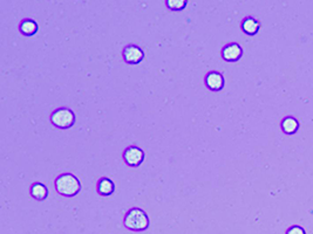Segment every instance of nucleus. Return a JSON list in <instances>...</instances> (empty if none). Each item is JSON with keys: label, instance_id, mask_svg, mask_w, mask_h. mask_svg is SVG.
<instances>
[{"label": "nucleus", "instance_id": "1", "mask_svg": "<svg viewBox=\"0 0 313 234\" xmlns=\"http://www.w3.org/2000/svg\"><path fill=\"white\" fill-rule=\"evenodd\" d=\"M54 187L60 196L72 198L80 192L81 182L75 175L71 174V172H64L55 178Z\"/></svg>", "mask_w": 313, "mask_h": 234}, {"label": "nucleus", "instance_id": "11", "mask_svg": "<svg viewBox=\"0 0 313 234\" xmlns=\"http://www.w3.org/2000/svg\"><path fill=\"white\" fill-rule=\"evenodd\" d=\"M30 195L33 199L35 200H45L48 196V188L43 183H34L32 184L30 188Z\"/></svg>", "mask_w": 313, "mask_h": 234}, {"label": "nucleus", "instance_id": "6", "mask_svg": "<svg viewBox=\"0 0 313 234\" xmlns=\"http://www.w3.org/2000/svg\"><path fill=\"white\" fill-rule=\"evenodd\" d=\"M243 47L237 42H229L222 48V57L228 62H236L243 56Z\"/></svg>", "mask_w": 313, "mask_h": 234}, {"label": "nucleus", "instance_id": "12", "mask_svg": "<svg viewBox=\"0 0 313 234\" xmlns=\"http://www.w3.org/2000/svg\"><path fill=\"white\" fill-rule=\"evenodd\" d=\"M281 125L285 134H295L299 129V121L294 116H286L282 121Z\"/></svg>", "mask_w": 313, "mask_h": 234}, {"label": "nucleus", "instance_id": "3", "mask_svg": "<svg viewBox=\"0 0 313 234\" xmlns=\"http://www.w3.org/2000/svg\"><path fill=\"white\" fill-rule=\"evenodd\" d=\"M51 123L59 129H68L74 125L76 116L75 113L67 107H60L53 110L51 114Z\"/></svg>", "mask_w": 313, "mask_h": 234}, {"label": "nucleus", "instance_id": "2", "mask_svg": "<svg viewBox=\"0 0 313 234\" xmlns=\"http://www.w3.org/2000/svg\"><path fill=\"white\" fill-rule=\"evenodd\" d=\"M123 226L131 232H143L149 228L150 219L145 211L134 207L123 217Z\"/></svg>", "mask_w": 313, "mask_h": 234}, {"label": "nucleus", "instance_id": "14", "mask_svg": "<svg viewBox=\"0 0 313 234\" xmlns=\"http://www.w3.org/2000/svg\"><path fill=\"white\" fill-rule=\"evenodd\" d=\"M285 234H306V229L300 225H291L287 227Z\"/></svg>", "mask_w": 313, "mask_h": 234}, {"label": "nucleus", "instance_id": "8", "mask_svg": "<svg viewBox=\"0 0 313 234\" xmlns=\"http://www.w3.org/2000/svg\"><path fill=\"white\" fill-rule=\"evenodd\" d=\"M115 184L110 178L102 177L96 184V192L101 197H109L114 194Z\"/></svg>", "mask_w": 313, "mask_h": 234}, {"label": "nucleus", "instance_id": "5", "mask_svg": "<svg viewBox=\"0 0 313 234\" xmlns=\"http://www.w3.org/2000/svg\"><path fill=\"white\" fill-rule=\"evenodd\" d=\"M123 61L128 65H138L145 59V52L138 45H127L122 49Z\"/></svg>", "mask_w": 313, "mask_h": 234}, {"label": "nucleus", "instance_id": "4", "mask_svg": "<svg viewBox=\"0 0 313 234\" xmlns=\"http://www.w3.org/2000/svg\"><path fill=\"white\" fill-rule=\"evenodd\" d=\"M123 161L129 166H140L145 161L146 154L141 147L136 145H129L127 146L125 151H123Z\"/></svg>", "mask_w": 313, "mask_h": 234}, {"label": "nucleus", "instance_id": "9", "mask_svg": "<svg viewBox=\"0 0 313 234\" xmlns=\"http://www.w3.org/2000/svg\"><path fill=\"white\" fill-rule=\"evenodd\" d=\"M19 31L25 36H32L39 31V25L32 18H25L19 24Z\"/></svg>", "mask_w": 313, "mask_h": 234}, {"label": "nucleus", "instance_id": "7", "mask_svg": "<svg viewBox=\"0 0 313 234\" xmlns=\"http://www.w3.org/2000/svg\"><path fill=\"white\" fill-rule=\"evenodd\" d=\"M205 86L212 92H218L224 87L225 80L223 74L218 71H211L205 75Z\"/></svg>", "mask_w": 313, "mask_h": 234}, {"label": "nucleus", "instance_id": "10", "mask_svg": "<svg viewBox=\"0 0 313 234\" xmlns=\"http://www.w3.org/2000/svg\"><path fill=\"white\" fill-rule=\"evenodd\" d=\"M242 31L248 35H255L261 28V23L255 16H246L242 22Z\"/></svg>", "mask_w": 313, "mask_h": 234}, {"label": "nucleus", "instance_id": "13", "mask_svg": "<svg viewBox=\"0 0 313 234\" xmlns=\"http://www.w3.org/2000/svg\"><path fill=\"white\" fill-rule=\"evenodd\" d=\"M188 5L185 0H167L166 6L171 11H182Z\"/></svg>", "mask_w": 313, "mask_h": 234}]
</instances>
